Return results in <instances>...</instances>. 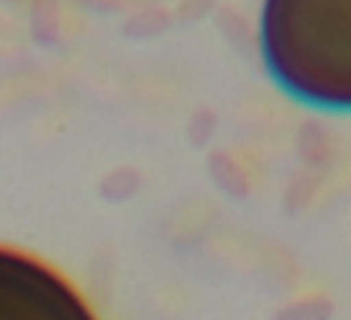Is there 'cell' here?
<instances>
[{
  "label": "cell",
  "instance_id": "1",
  "mask_svg": "<svg viewBox=\"0 0 351 320\" xmlns=\"http://www.w3.org/2000/svg\"><path fill=\"white\" fill-rule=\"evenodd\" d=\"M261 54L291 99L351 111V0H265Z\"/></svg>",
  "mask_w": 351,
  "mask_h": 320
},
{
  "label": "cell",
  "instance_id": "2",
  "mask_svg": "<svg viewBox=\"0 0 351 320\" xmlns=\"http://www.w3.org/2000/svg\"><path fill=\"white\" fill-rule=\"evenodd\" d=\"M0 320H97V315L49 263L0 245Z\"/></svg>",
  "mask_w": 351,
  "mask_h": 320
}]
</instances>
